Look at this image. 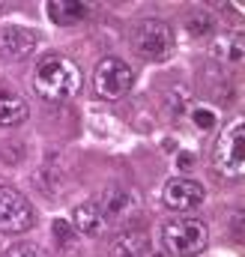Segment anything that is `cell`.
<instances>
[{
	"instance_id": "obj_9",
	"label": "cell",
	"mask_w": 245,
	"mask_h": 257,
	"mask_svg": "<svg viewBox=\"0 0 245 257\" xmlns=\"http://www.w3.org/2000/svg\"><path fill=\"white\" fill-rule=\"evenodd\" d=\"M36 51V33L27 27H3L0 30V54L9 60H24Z\"/></svg>"
},
{
	"instance_id": "obj_17",
	"label": "cell",
	"mask_w": 245,
	"mask_h": 257,
	"mask_svg": "<svg viewBox=\"0 0 245 257\" xmlns=\"http://www.w3.org/2000/svg\"><path fill=\"white\" fill-rule=\"evenodd\" d=\"M180 159H183V162H180V165H183V168H191V156H188V153H183V156H180Z\"/></svg>"
},
{
	"instance_id": "obj_16",
	"label": "cell",
	"mask_w": 245,
	"mask_h": 257,
	"mask_svg": "<svg viewBox=\"0 0 245 257\" xmlns=\"http://www.w3.org/2000/svg\"><path fill=\"white\" fill-rule=\"evenodd\" d=\"M194 123L200 128H209L212 123H215V117H212V111H206V108H197L194 111Z\"/></svg>"
},
{
	"instance_id": "obj_12",
	"label": "cell",
	"mask_w": 245,
	"mask_h": 257,
	"mask_svg": "<svg viewBox=\"0 0 245 257\" xmlns=\"http://www.w3.org/2000/svg\"><path fill=\"white\" fill-rule=\"evenodd\" d=\"M45 9H48V15H51L54 24H75V21H81L87 15V6L72 3V0H51Z\"/></svg>"
},
{
	"instance_id": "obj_4",
	"label": "cell",
	"mask_w": 245,
	"mask_h": 257,
	"mask_svg": "<svg viewBox=\"0 0 245 257\" xmlns=\"http://www.w3.org/2000/svg\"><path fill=\"white\" fill-rule=\"evenodd\" d=\"M132 81H135V72H132L129 63H122L120 57H105L102 63L96 66V75H93L96 93L102 99H120V96H126Z\"/></svg>"
},
{
	"instance_id": "obj_7",
	"label": "cell",
	"mask_w": 245,
	"mask_h": 257,
	"mask_svg": "<svg viewBox=\"0 0 245 257\" xmlns=\"http://www.w3.org/2000/svg\"><path fill=\"white\" fill-rule=\"evenodd\" d=\"M162 197H165V203L171 209L188 212V209H194V206L203 203V186L197 180H188V177H174V180H168Z\"/></svg>"
},
{
	"instance_id": "obj_1",
	"label": "cell",
	"mask_w": 245,
	"mask_h": 257,
	"mask_svg": "<svg viewBox=\"0 0 245 257\" xmlns=\"http://www.w3.org/2000/svg\"><path fill=\"white\" fill-rule=\"evenodd\" d=\"M33 90L45 99V102H63L72 99L81 90V72L69 57H42L36 72H33Z\"/></svg>"
},
{
	"instance_id": "obj_8",
	"label": "cell",
	"mask_w": 245,
	"mask_h": 257,
	"mask_svg": "<svg viewBox=\"0 0 245 257\" xmlns=\"http://www.w3.org/2000/svg\"><path fill=\"white\" fill-rule=\"evenodd\" d=\"M99 209H102V215H105V221L108 224H120L126 218H132L135 215V209H138V200H135V194L120 189V186H111V189H105V192L99 194Z\"/></svg>"
},
{
	"instance_id": "obj_3",
	"label": "cell",
	"mask_w": 245,
	"mask_h": 257,
	"mask_svg": "<svg viewBox=\"0 0 245 257\" xmlns=\"http://www.w3.org/2000/svg\"><path fill=\"white\" fill-rule=\"evenodd\" d=\"M132 42H135V51L144 60H168L174 54V48H177L174 30L165 21H153V18L144 21V24H138Z\"/></svg>"
},
{
	"instance_id": "obj_6",
	"label": "cell",
	"mask_w": 245,
	"mask_h": 257,
	"mask_svg": "<svg viewBox=\"0 0 245 257\" xmlns=\"http://www.w3.org/2000/svg\"><path fill=\"white\" fill-rule=\"evenodd\" d=\"M242 141H245V123L236 120L230 132L221 135L218 147H215V168L224 177H242L245 171V153H242Z\"/></svg>"
},
{
	"instance_id": "obj_15",
	"label": "cell",
	"mask_w": 245,
	"mask_h": 257,
	"mask_svg": "<svg viewBox=\"0 0 245 257\" xmlns=\"http://www.w3.org/2000/svg\"><path fill=\"white\" fill-rule=\"evenodd\" d=\"M3 257H45V251H42L39 245H30V242H18V245L6 248V254H3Z\"/></svg>"
},
{
	"instance_id": "obj_11",
	"label": "cell",
	"mask_w": 245,
	"mask_h": 257,
	"mask_svg": "<svg viewBox=\"0 0 245 257\" xmlns=\"http://www.w3.org/2000/svg\"><path fill=\"white\" fill-rule=\"evenodd\" d=\"M27 114H30L27 102L18 93L0 90V128H12V126H18V123H24Z\"/></svg>"
},
{
	"instance_id": "obj_13",
	"label": "cell",
	"mask_w": 245,
	"mask_h": 257,
	"mask_svg": "<svg viewBox=\"0 0 245 257\" xmlns=\"http://www.w3.org/2000/svg\"><path fill=\"white\" fill-rule=\"evenodd\" d=\"M147 254V236L144 233H120L114 242V257H141Z\"/></svg>"
},
{
	"instance_id": "obj_5",
	"label": "cell",
	"mask_w": 245,
	"mask_h": 257,
	"mask_svg": "<svg viewBox=\"0 0 245 257\" xmlns=\"http://www.w3.org/2000/svg\"><path fill=\"white\" fill-rule=\"evenodd\" d=\"M33 227V206L21 192L0 186V230L3 233H24Z\"/></svg>"
},
{
	"instance_id": "obj_2",
	"label": "cell",
	"mask_w": 245,
	"mask_h": 257,
	"mask_svg": "<svg viewBox=\"0 0 245 257\" xmlns=\"http://www.w3.org/2000/svg\"><path fill=\"white\" fill-rule=\"evenodd\" d=\"M162 242H165L168 254L174 257H197L209 242V230L197 218H174L165 224Z\"/></svg>"
},
{
	"instance_id": "obj_14",
	"label": "cell",
	"mask_w": 245,
	"mask_h": 257,
	"mask_svg": "<svg viewBox=\"0 0 245 257\" xmlns=\"http://www.w3.org/2000/svg\"><path fill=\"white\" fill-rule=\"evenodd\" d=\"M218 57H224V63L239 66L242 63V36L227 39V45H218Z\"/></svg>"
},
{
	"instance_id": "obj_18",
	"label": "cell",
	"mask_w": 245,
	"mask_h": 257,
	"mask_svg": "<svg viewBox=\"0 0 245 257\" xmlns=\"http://www.w3.org/2000/svg\"><path fill=\"white\" fill-rule=\"evenodd\" d=\"M141 257H159V254H153V251H147V254H141Z\"/></svg>"
},
{
	"instance_id": "obj_10",
	"label": "cell",
	"mask_w": 245,
	"mask_h": 257,
	"mask_svg": "<svg viewBox=\"0 0 245 257\" xmlns=\"http://www.w3.org/2000/svg\"><path fill=\"white\" fill-rule=\"evenodd\" d=\"M72 221H75L78 233H87V236H99V233L108 227V221H105V215H102V209H99L96 200L78 203V206L72 209Z\"/></svg>"
}]
</instances>
